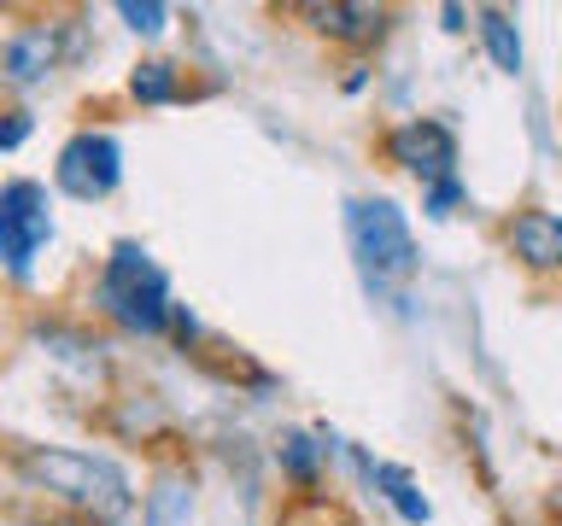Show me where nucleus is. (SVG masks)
I'll list each match as a JSON object with an SVG mask.
<instances>
[{
    "label": "nucleus",
    "mask_w": 562,
    "mask_h": 526,
    "mask_svg": "<svg viewBox=\"0 0 562 526\" xmlns=\"http://www.w3.org/2000/svg\"><path fill=\"white\" fill-rule=\"evenodd\" d=\"M18 473L35 480L42 491H53V498L94 508V515H105V521H117L123 508H130V480H123L112 462H100V456H82V450H18Z\"/></svg>",
    "instance_id": "f257e3e1"
},
{
    "label": "nucleus",
    "mask_w": 562,
    "mask_h": 526,
    "mask_svg": "<svg viewBox=\"0 0 562 526\" xmlns=\"http://www.w3.org/2000/svg\"><path fill=\"white\" fill-rule=\"evenodd\" d=\"M100 305L112 322H123L130 333H158L170 322V287H165V270L140 252V245L123 240L100 270Z\"/></svg>",
    "instance_id": "f03ea898"
},
{
    "label": "nucleus",
    "mask_w": 562,
    "mask_h": 526,
    "mask_svg": "<svg viewBox=\"0 0 562 526\" xmlns=\"http://www.w3.org/2000/svg\"><path fill=\"white\" fill-rule=\"evenodd\" d=\"M346 235H351V252H358L363 275L375 287H393L416 270V240H411V222H404L398 205L386 199H351L346 205Z\"/></svg>",
    "instance_id": "7ed1b4c3"
},
{
    "label": "nucleus",
    "mask_w": 562,
    "mask_h": 526,
    "mask_svg": "<svg viewBox=\"0 0 562 526\" xmlns=\"http://www.w3.org/2000/svg\"><path fill=\"white\" fill-rule=\"evenodd\" d=\"M47 235H53L47 193L35 187V182H7V187H0V263L24 275Z\"/></svg>",
    "instance_id": "20e7f679"
},
{
    "label": "nucleus",
    "mask_w": 562,
    "mask_h": 526,
    "mask_svg": "<svg viewBox=\"0 0 562 526\" xmlns=\"http://www.w3.org/2000/svg\"><path fill=\"white\" fill-rule=\"evenodd\" d=\"M59 187L70 193V199H105V193L117 187V175H123V152H117V140L112 135H77L70 147L59 152Z\"/></svg>",
    "instance_id": "39448f33"
},
{
    "label": "nucleus",
    "mask_w": 562,
    "mask_h": 526,
    "mask_svg": "<svg viewBox=\"0 0 562 526\" xmlns=\"http://www.w3.org/2000/svg\"><path fill=\"white\" fill-rule=\"evenodd\" d=\"M386 152H393V164H404L411 175H422V182L439 187V182H451L457 135L446 129V123H434V117H416V123H404V129H393Z\"/></svg>",
    "instance_id": "423d86ee"
},
{
    "label": "nucleus",
    "mask_w": 562,
    "mask_h": 526,
    "mask_svg": "<svg viewBox=\"0 0 562 526\" xmlns=\"http://www.w3.org/2000/svg\"><path fill=\"white\" fill-rule=\"evenodd\" d=\"M509 252L527 270H562V222L551 210H521L516 228H509Z\"/></svg>",
    "instance_id": "0eeeda50"
},
{
    "label": "nucleus",
    "mask_w": 562,
    "mask_h": 526,
    "mask_svg": "<svg viewBox=\"0 0 562 526\" xmlns=\"http://www.w3.org/2000/svg\"><path fill=\"white\" fill-rule=\"evenodd\" d=\"M299 18H311V30L334 35V42H369L386 24L381 7H346V0H334V7H299Z\"/></svg>",
    "instance_id": "6e6552de"
},
{
    "label": "nucleus",
    "mask_w": 562,
    "mask_h": 526,
    "mask_svg": "<svg viewBox=\"0 0 562 526\" xmlns=\"http://www.w3.org/2000/svg\"><path fill=\"white\" fill-rule=\"evenodd\" d=\"M47 65H53V35H47V30H24V35H12V47H7V70H12L18 82H35Z\"/></svg>",
    "instance_id": "1a4fd4ad"
},
{
    "label": "nucleus",
    "mask_w": 562,
    "mask_h": 526,
    "mask_svg": "<svg viewBox=\"0 0 562 526\" xmlns=\"http://www.w3.org/2000/svg\"><path fill=\"white\" fill-rule=\"evenodd\" d=\"M481 35H486V53L492 59H498V70H509V77H516L521 70V42H516V24H509L504 12H481Z\"/></svg>",
    "instance_id": "9d476101"
},
{
    "label": "nucleus",
    "mask_w": 562,
    "mask_h": 526,
    "mask_svg": "<svg viewBox=\"0 0 562 526\" xmlns=\"http://www.w3.org/2000/svg\"><path fill=\"white\" fill-rule=\"evenodd\" d=\"M182 521H188V480L165 473L147 498V526H182Z\"/></svg>",
    "instance_id": "9b49d317"
},
{
    "label": "nucleus",
    "mask_w": 562,
    "mask_h": 526,
    "mask_svg": "<svg viewBox=\"0 0 562 526\" xmlns=\"http://www.w3.org/2000/svg\"><path fill=\"white\" fill-rule=\"evenodd\" d=\"M135 100H147V105H165V100H176V70L170 65H140L135 70Z\"/></svg>",
    "instance_id": "f8f14e48"
},
{
    "label": "nucleus",
    "mask_w": 562,
    "mask_h": 526,
    "mask_svg": "<svg viewBox=\"0 0 562 526\" xmlns=\"http://www.w3.org/2000/svg\"><path fill=\"white\" fill-rule=\"evenodd\" d=\"M375 480L386 485V498H393V503H398V515H404V521H428V503H422V498H416V485H411V480H404V473H398V468H375Z\"/></svg>",
    "instance_id": "ddd939ff"
},
{
    "label": "nucleus",
    "mask_w": 562,
    "mask_h": 526,
    "mask_svg": "<svg viewBox=\"0 0 562 526\" xmlns=\"http://www.w3.org/2000/svg\"><path fill=\"white\" fill-rule=\"evenodd\" d=\"M281 462H288V473H293V480H316V450H311V438L305 433H288V438H281Z\"/></svg>",
    "instance_id": "4468645a"
},
{
    "label": "nucleus",
    "mask_w": 562,
    "mask_h": 526,
    "mask_svg": "<svg viewBox=\"0 0 562 526\" xmlns=\"http://www.w3.org/2000/svg\"><path fill=\"white\" fill-rule=\"evenodd\" d=\"M117 12L130 18V30H140V35H158V30H165V7H158V0H147V7H140V0H123Z\"/></svg>",
    "instance_id": "2eb2a0df"
},
{
    "label": "nucleus",
    "mask_w": 562,
    "mask_h": 526,
    "mask_svg": "<svg viewBox=\"0 0 562 526\" xmlns=\"http://www.w3.org/2000/svg\"><path fill=\"white\" fill-rule=\"evenodd\" d=\"M24 135H30V112H24V105H0V152L18 147Z\"/></svg>",
    "instance_id": "dca6fc26"
},
{
    "label": "nucleus",
    "mask_w": 562,
    "mask_h": 526,
    "mask_svg": "<svg viewBox=\"0 0 562 526\" xmlns=\"http://www.w3.org/2000/svg\"><path fill=\"white\" fill-rule=\"evenodd\" d=\"M451 199H457V182H439V187H434V199H428V210L439 217V210H446Z\"/></svg>",
    "instance_id": "f3484780"
}]
</instances>
